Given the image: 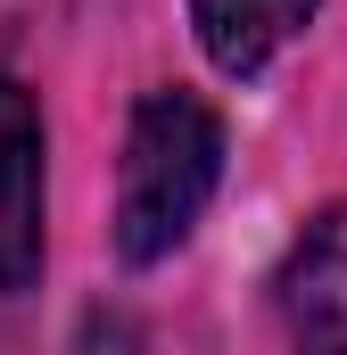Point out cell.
Masks as SVG:
<instances>
[{
    "mask_svg": "<svg viewBox=\"0 0 347 355\" xmlns=\"http://www.w3.org/2000/svg\"><path fill=\"white\" fill-rule=\"evenodd\" d=\"M223 182V124L198 91H149L133 107L124 132V166H116V257L124 265H158L190 240V223L207 215Z\"/></svg>",
    "mask_w": 347,
    "mask_h": 355,
    "instance_id": "1",
    "label": "cell"
},
{
    "mask_svg": "<svg viewBox=\"0 0 347 355\" xmlns=\"http://www.w3.org/2000/svg\"><path fill=\"white\" fill-rule=\"evenodd\" d=\"M281 322L298 347H347V207H323L273 272Z\"/></svg>",
    "mask_w": 347,
    "mask_h": 355,
    "instance_id": "2",
    "label": "cell"
},
{
    "mask_svg": "<svg viewBox=\"0 0 347 355\" xmlns=\"http://www.w3.org/2000/svg\"><path fill=\"white\" fill-rule=\"evenodd\" d=\"M42 272V116L0 75V297Z\"/></svg>",
    "mask_w": 347,
    "mask_h": 355,
    "instance_id": "3",
    "label": "cell"
},
{
    "mask_svg": "<svg viewBox=\"0 0 347 355\" xmlns=\"http://www.w3.org/2000/svg\"><path fill=\"white\" fill-rule=\"evenodd\" d=\"M314 8L323 0H190V25L223 75H257L314 25Z\"/></svg>",
    "mask_w": 347,
    "mask_h": 355,
    "instance_id": "4",
    "label": "cell"
}]
</instances>
